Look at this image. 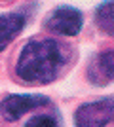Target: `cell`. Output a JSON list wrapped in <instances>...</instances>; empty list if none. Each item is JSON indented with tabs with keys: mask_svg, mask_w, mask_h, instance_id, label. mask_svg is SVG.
<instances>
[{
	"mask_svg": "<svg viewBox=\"0 0 114 127\" xmlns=\"http://www.w3.org/2000/svg\"><path fill=\"white\" fill-rule=\"evenodd\" d=\"M46 102H48V99L42 95H11L0 102V114L8 122H15L23 114H27Z\"/></svg>",
	"mask_w": 114,
	"mask_h": 127,
	"instance_id": "277c9868",
	"label": "cell"
},
{
	"mask_svg": "<svg viewBox=\"0 0 114 127\" xmlns=\"http://www.w3.org/2000/svg\"><path fill=\"white\" fill-rule=\"evenodd\" d=\"M76 127H105L114 122V97L82 104L74 114Z\"/></svg>",
	"mask_w": 114,
	"mask_h": 127,
	"instance_id": "7a4b0ae2",
	"label": "cell"
},
{
	"mask_svg": "<svg viewBox=\"0 0 114 127\" xmlns=\"http://www.w3.org/2000/svg\"><path fill=\"white\" fill-rule=\"evenodd\" d=\"M82 13L74 8H59L53 10L51 15L46 19L48 31L61 34V36H76L82 29Z\"/></svg>",
	"mask_w": 114,
	"mask_h": 127,
	"instance_id": "3957f363",
	"label": "cell"
},
{
	"mask_svg": "<svg viewBox=\"0 0 114 127\" xmlns=\"http://www.w3.org/2000/svg\"><path fill=\"white\" fill-rule=\"evenodd\" d=\"M95 21L101 31L114 34V2H105L99 6L95 13Z\"/></svg>",
	"mask_w": 114,
	"mask_h": 127,
	"instance_id": "52a82bcc",
	"label": "cell"
},
{
	"mask_svg": "<svg viewBox=\"0 0 114 127\" xmlns=\"http://www.w3.org/2000/svg\"><path fill=\"white\" fill-rule=\"evenodd\" d=\"M25 127H57V120L53 116H34L25 123Z\"/></svg>",
	"mask_w": 114,
	"mask_h": 127,
	"instance_id": "ba28073f",
	"label": "cell"
},
{
	"mask_svg": "<svg viewBox=\"0 0 114 127\" xmlns=\"http://www.w3.org/2000/svg\"><path fill=\"white\" fill-rule=\"evenodd\" d=\"M67 53L55 40H33L23 48L15 72L25 82L48 84L59 76Z\"/></svg>",
	"mask_w": 114,
	"mask_h": 127,
	"instance_id": "6da1fadb",
	"label": "cell"
},
{
	"mask_svg": "<svg viewBox=\"0 0 114 127\" xmlns=\"http://www.w3.org/2000/svg\"><path fill=\"white\" fill-rule=\"evenodd\" d=\"M23 25H25V15L23 13L0 15V51L21 32Z\"/></svg>",
	"mask_w": 114,
	"mask_h": 127,
	"instance_id": "8992f818",
	"label": "cell"
},
{
	"mask_svg": "<svg viewBox=\"0 0 114 127\" xmlns=\"http://www.w3.org/2000/svg\"><path fill=\"white\" fill-rule=\"evenodd\" d=\"M87 80L95 85H107L114 80V49L99 53L87 64Z\"/></svg>",
	"mask_w": 114,
	"mask_h": 127,
	"instance_id": "5b68a950",
	"label": "cell"
}]
</instances>
